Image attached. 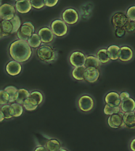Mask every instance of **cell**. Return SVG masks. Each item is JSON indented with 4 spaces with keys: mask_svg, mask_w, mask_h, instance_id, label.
Listing matches in <instances>:
<instances>
[{
    "mask_svg": "<svg viewBox=\"0 0 135 151\" xmlns=\"http://www.w3.org/2000/svg\"><path fill=\"white\" fill-rule=\"evenodd\" d=\"M33 50L27 41L16 40L9 42L7 52L10 60H14L23 64L28 62L33 55Z\"/></svg>",
    "mask_w": 135,
    "mask_h": 151,
    "instance_id": "1",
    "label": "cell"
},
{
    "mask_svg": "<svg viewBox=\"0 0 135 151\" xmlns=\"http://www.w3.org/2000/svg\"><path fill=\"white\" fill-rule=\"evenodd\" d=\"M36 56L40 62L44 64H52L58 59L59 54L57 50L52 45L43 44L35 50Z\"/></svg>",
    "mask_w": 135,
    "mask_h": 151,
    "instance_id": "2",
    "label": "cell"
},
{
    "mask_svg": "<svg viewBox=\"0 0 135 151\" xmlns=\"http://www.w3.org/2000/svg\"><path fill=\"white\" fill-rule=\"evenodd\" d=\"M75 105L79 112L87 114L93 111L96 106V101L92 94L83 93L76 99Z\"/></svg>",
    "mask_w": 135,
    "mask_h": 151,
    "instance_id": "3",
    "label": "cell"
},
{
    "mask_svg": "<svg viewBox=\"0 0 135 151\" xmlns=\"http://www.w3.org/2000/svg\"><path fill=\"white\" fill-rule=\"evenodd\" d=\"M50 28L56 38L65 37L69 32V25L61 18L53 20Z\"/></svg>",
    "mask_w": 135,
    "mask_h": 151,
    "instance_id": "4",
    "label": "cell"
},
{
    "mask_svg": "<svg viewBox=\"0 0 135 151\" xmlns=\"http://www.w3.org/2000/svg\"><path fill=\"white\" fill-rule=\"evenodd\" d=\"M87 54L79 50H74L69 54L68 62L72 68L85 66Z\"/></svg>",
    "mask_w": 135,
    "mask_h": 151,
    "instance_id": "5",
    "label": "cell"
},
{
    "mask_svg": "<svg viewBox=\"0 0 135 151\" xmlns=\"http://www.w3.org/2000/svg\"><path fill=\"white\" fill-rule=\"evenodd\" d=\"M35 33V27L30 21H25L21 24L19 31L16 33L17 39L27 41L28 38Z\"/></svg>",
    "mask_w": 135,
    "mask_h": 151,
    "instance_id": "6",
    "label": "cell"
},
{
    "mask_svg": "<svg viewBox=\"0 0 135 151\" xmlns=\"http://www.w3.org/2000/svg\"><path fill=\"white\" fill-rule=\"evenodd\" d=\"M61 19L68 25H74L80 20L79 13L73 8H66L61 14Z\"/></svg>",
    "mask_w": 135,
    "mask_h": 151,
    "instance_id": "7",
    "label": "cell"
},
{
    "mask_svg": "<svg viewBox=\"0 0 135 151\" xmlns=\"http://www.w3.org/2000/svg\"><path fill=\"white\" fill-rule=\"evenodd\" d=\"M120 55L118 61L121 63H130L134 60L135 56L134 50L130 45H122L120 46Z\"/></svg>",
    "mask_w": 135,
    "mask_h": 151,
    "instance_id": "8",
    "label": "cell"
},
{
    "mask_svg": "<svg viewBox=\"0 0 135 151\" xmlns=\"http://www.w3.org/2000/svg\"><path fill=\"white\" fill-rule=\"evenodd\" d=\"M4 69L5 73H7V75L14 77V76H17L22 73L23 66H22V64L18 61H14V60H9L5 65Z\"/></svg>",
    "mask_w": 135,
    "mask_h": 151,
    "instance_id": "9",
    "label": "cell"
},
{
    "mask_svg": "<svg viewBox=\"0 0 135 151\" xmlns=\"http://www.w3.org/2000/svg\"><path fill=\"white\" fill-rule=\"evenodd\" d=\"M130 21L128 18L126 12L117 11L112 14L111 17V24L113 28H124L128 21Z\"/></svg>",
    "mask_w": 135,
    "mask_h": 151,
    "instance_id": "10",
    "label": "cell"
},
{
    "mask_svg": "<svg viewBox=\"0 0 135 151\" xmlns=\"http://www.w3.org/2000/svg\"><path fill=\"white\" fill-rule=\"evenodd\" d=\"M38 35H40L43 44L52 45L55 40V35L52 32L50 27L48 26H44L38 30Z\"/></svg>",
    "mask_w": 135,
    "mask_h": 151,
    "instance_id": "11",
    "label": "cell"
},
{
    "mask_svg": "<svg viewBox=\"0 0 135 151\" xmlns=\"http://www.w3.org/2000/svg\"><path fill=\"white\" fill-rule=\"evenodd\" d=\"M16 12L14 5L3 3L0 6V18L6 21H10L16 15Z\"/></svg>",
    "mask_w": 135,
    "mask_h": 151,
    "instance_id": "12",
    "label": "cell"
},
{
    "mask_svg": "<svg viewBox=\"0 0 135 151\" xmlns=\"http://www.w3.org/2000/svg\"><path fill=\"white\" fill-rule=\"evenodd\" d=\"M123 113L122 111L120 113H115L113 115L109 116L107 118V124L112 129H123Z\"/></svg>",
    "mask_w": 135,
    "mask_h": 151,
    "instance_id": "13",
    "label": "cell"
},
{
    "mask_svg": "<svg viewBox=\"0 0 135 151\" xmlns=\"http://www.w3.org/2000/svg\"><path fill=\"white\" fill-rule=\"evenodd\" d=\"M104 104L112 106H118L120 107L122 100L120 99L119 92L115 91H111L106 93L104 97Z\"/></svg>",
    "mask_w": 135,
    "mask_h": 151,
    "instance_id": "14",
    "label": "cell"
},
{
    "mask_svg": "<svg viewBox=\"0 0 135 151\" xmlns=\"http://www.w3.org/2000/svg\"><path fill=\"white\" fill-rule=\"evenodd\" d=\"M100 76V69L96 68H85V82L89 83H95L98 81Z\"/></svg>",
    "mask_w": 135,
    "mask_h": 151,
    "instance_id": "15",
    "label": "cell"
},
{
    "mask_svg": "<svg viewBox=\"0 0 135 151\" xmlns=\"http://www.w3.org/2000/svg\"><path fill=\"white\" fill-rule=\"evenodd\" d=\"M95 55L99 60V63L101 64V65H106L111 62V60L109 56L108 52H107V47H101L97 50Z\"/></svg>",
    "mask_w": 135,
    "mask_h": 151,
    "instance_id": "16",
    "label": "cell"
},
{
    "mask_svg": "<svg viewBox=\"0 0 135 151\" xmlns=\"http://www.w3.org/2000/svg\"><path fill=\"white\" fill-rule=\"evenodd\" d=\"M121 111L124 113H134L135 111V99L130 97L128 99L123 100L120 105Z\"/></svg>",
    "mask_w": 135,
    "mask_h": 151,
    "instance_id": "17",
    "label": "cell"
},
{
    "mask_svg": "<svg viewBox=\"0 0 135 151\" xmlns=\"http://www.w3.org/2000/svg\"><path fill=\"white\" fill-rule=\"evenodd\" d=\"M0 28H1L0 36H1L2 40L6 37H8L9 35H13V25H12L10 21L1 20Z\"/></svg>",
    "mask_w": 135,
    "mask_h": 151,
    "instance_id": "18",
    "label": "cell"
},
{
    "mask_svg": "<svg viewBox=\"0 0 135 151\" xmlns=\"http://www.w3.org/2000/svg\"><path fill=\"white\" fill-rule=\"evenodd\" d=\"M85 66H81V67H76L72 68L70 70V76L73 80L78 82H85Z\"/></svg>",
    "mask_w": 135,
    "mask_h": 151,
    "instance_id": "19",
    "label": "cell"
},
{
    "mask_svg": "<svg viewBox=\"0 0 135 151\" xmlns=\"http://www.w3.org/2000/svg\"><path fill=\"white\" fill-rule=\"evenodd\" d=\"M44 145L48 151H59L63 146L62 142L56 138H48L45 140Z\"/></svg>",
    "mask_w": 135,
    "mask_h": 151,
    "instance_id": "20",
    "label": "cell"
},
{
    "mask_svg": "<svg viewBox=\"0 0 135 151\" xmlns=\"http://www.w3.org/2000/svg\"><path fill=\"white\" fill-rule=\"evenodd\" d=\"M14 6H15L17 12H18L19 14H28L33 8L29 0H22V1H19V2H15Z\"/></svg>",
    "mask_w": 135,
    "mask_h": 151,
    "instance_id": "21",
    "label": "cell"
},
{
    "mask_svg": "<svg viewBox=\"0 0 135 151\" xmlns=\"http://www.w3.org/2000/svg\"><path fill=\"white\" fill-rule=\"evenodd\" d=\"M123 125L127 130H135V113H123Z\"/></svg>",
    "mask_w": 135,
    "mask_h": 151,
    "instance_id": "22",
    "label": "cell"
},
{
    "mask_svg": "<svg viewBox=\"0 0 135 151\" xmlns=\"http://www.w3.org/2000/svg\"><path fill=\"white\" fill-rule=\"evenodd\" d=\"M14 120V118L12 115L10 104L0 106V121L3 122L4 120Z\"/></svg>",
    "mask_w": 135,
    "mask_h": 151,
    "instance_id": "23",
    "label": "cell"
},
{
    "mask_svg": "<svg viewBox=\"0 0 135 151\" xmlns=\"http://www.w3.org/2000/svg\"><path fill=\"white\" fill-rule=\"evenodd\" d=\"M101 66V64L99 63V60L95 54H87L85 64V68H96L100 69Z\"/></svg>",
    "mask_w": 135,
    "mask_h": 151,
    "instance_id": "24",
    "label": "cell"
},
{
    "mask_svg": "<svg viewBox=\"0 0 135 151\" xmlns=\"http://www.w3.org/2000/svg\"><path fill=\"white\" fill-rule=\"evenodd\" d=\"M107 48V52H108L111 61H118L119 55H120V46L116 44H111Z\"/></svg>",
    "mask_w": 135,
    "mask_h": 151,
    "instance_id": "25",
    "label": "cell"
},
{
    "mask_svg": "<svg viewBox=\"0 0 135 151\" xmlns=\"http://www.w3.org/2000/svg\"><path fill=\"white\" fill-rule=\"evenodd\" d=\"M29 97L37 103L39 107L42 106L44 102V94L40 90H33V91H30V95H29Z\"/></svg>",
    "mask_w": 135,
    "mask_h": 151,
    "instance_id": "26",
    "label": "cell"
},
{
    "mask_svg": "<svg viewBox=\"0 0 135 151\" xmlns=\"http://www.w3.org/2000/svg\"><path fill=\"white\" fill-rule=\"evenodd\" d=\"M28 44L31 47V48L34 50L38 49L39 47H40L43 45L41 39H40V35H38L37 32H35L32 36L28 38V40H27Z\"/></svg>",
    "mask_w": 135,
    "mask_h": 151,
    "instance_id": "27",
    "label": "cell"
},
{
    "mask_svg": "<svg viewBox=\"0 0 135 151\" xmlns=\"http://www.w3.org/2000/svg\"><path fill=\"white\" fill-rule=\"evenodd\" d=\"M3 89L7 92V94H9V104L14 103L16 102L17 100V92H18V88L15 86H7L4 87Z\"/></svg>",
    "mask_w": 135,
    "mask_h": 151,
    "instance_id": "28",
    "label": "cell"
},
{
    "mask_svg": "<svg viewBox=\"0 0 135 151\" xmlns=\"http://www.w3.org/2000/svg\"><path fill=\"white\" fill-rule=\"evenodd\" d=\"M29 95H30V91H28V89L24 88V87L18 88V92H17L16 102L23 105V103L25 102L26 99H28Z\"/></svg>",
    "mask_w": 135,
    "mask_h": 151,
    "instance_id": "29",
    "label": "cell"
},
{
    "mask_svg": "<svg viewBox=\"0 0 135 151\" xmlns=\"http://www.w3.org/2000/svg\"><path fill=\"white\" fill-rule=\"evenodd\" d=\"M10 109H11L12 115H13L14 119L15 118L20 117L23 114L24 110H25L23 105L17 103V102H14V103L10 104Z\"/></svg>",
    "mask_w": 135,
    "mask_h": 151,
    "instance_id": "30",
    "label": "cell"
},
{
    "mask_svg": "<svg viewBox=\"0 0 135 151\" xmlns=\"http://www.w3.org/2000/svg\"><path fill=\"white\" fill-rule=\"evenodd\" d=\"M103 112L106 116H109L113 115V114H115V113H118L121 112L120 107L118 106H109V105H107V104H104V109H103Z\"/></svg>",
    "mask_w": 135,
    "mask_h": 151,
    "instance_id": "31",
    "label": "cell"
},
{
    "mask_svg": "<svg viewBox=\"0 0 135 151\" xmlns=\"http://www.w3.org/2000/svg\"><path fill=\"white\" fill-rule=\"evenodd\" d=\"M23 106L26 111H29V112L36 110L39 107L37 103L33 99H31L30 97H28V99L25 101V102L23 103Z\"/></svg>",
    "mask_w": 135,
    "mask_h": 151,
    "instance_id": "32",
    "label": "cell"
},
{
    "mask_svg": "<svg viewBox=\"0 0 135 151\" xmlns=\"http://www.w3.org/2000/svg\"><path fill=\"white\" fill-rule=\"evenodd\" d=\"M10 22L13 25V34H16L21 27V24H22L20 17L17 14H16L14 18L10 20Z\"/></svg>",
    "mask_w": 135,
    "mask_h": 151,
    "instance_id": "33",
    "label": "cell"
},
{
    "mask_svg": "<svg viewBox=\"0 0 135 151\" xmlns=\"http://www.w3.org/2000/svg\"><path fill=\"white\" fill-rule=\"evenodd\" d=\"M9 104V94L4 89L0 90V106Z\"/></svg>",
    "mask_w": 135,
    "mask_h": 151,
    "instance_id": "34",
    "label": "cell"
},
{
    "mask_svg": "<svg viewBox=\"0 0 135 151\" xmlns=\"http://www.w3.org/2000/svg\"><path fill=\"white\" fill-rule=\"evenodd\" d=\"M32 5V7L35 9H41L46 6L45 0H29Z\"/></svg>",
    "mask_w": 135,
    "mask_h": 151,
    "instance_id": "35",
    "label": "cell"
},
{
    "mask_svg": "<svg viewBox=\"0 0 135 151\" xmlns=\"http://www.w3.org/2000/svg\"><path fill=\"white\" fill-rule=\"evenodd\" d=\"M126 31L124 28H114V35L116 38L121 39V38L125 37L126 35Z\"/></svg>",
    "mask_w": 135,
    "mask_h": 151,
    "instance_id": "36",
    "label": "cell"
},
{
    "mask_svg": "<svg viewBox=\"0 0 135 151\" xmlns=\"http://www.w3.org/2000/svg\"><path fill=\"white\" fill-rule=\"evenodd\" d=\"M126 14L127 15L128 18L130 21H135V6H130L127 8Z\"/></svg>",
    "mask_w": 135,
    "mask_h": 151,
    "instance_id": "37",
    "label": "cell"
},
{
    "mask_svg": "<svg viewBox=\"0 0 135 151\" xmlns=\"http://www.w3.org/2000/svg\"><path fill=\"white\" fill-rule=\"evenodd\" d=\"M124 28L126 31L127 34H133L135 33V21H129L125 25Z\"/></svg>",
    "mask_w": 135,
    "mask_h": 151,
    "instance_id": "38",
    "label": "cell"
},
{
    "mask_svg": "<svg viewBox=\"0 0 135 151\" xmlns=\"http://www.w3.org/2000/svg\"><path fill=\"white\" fill-rule=\"evenodd\" d=\"M59 0H45V5L46 6L52 8V7L55 6L59 3Z\"/></svg>",
    "mask_w": 135,
    "mask_h": 151,
    "instance_id": "39",
    "label": "cell"
},
{
    "mask_svg": "<svg viewBox=\"0 0 135 151\" xmlns=\"http://www.w3.org/2000/svg\"><path fill=\"white\" fill-rule=\"evenodd\" d=\"M128 148L130 151H135V136L130 139L128 143Z\"/></svg>",
    "mask_w": 135,
    "mask_h": 151,
    "instance_id": "40",
    "label": "cell"
},
{
    "mask_svg": "<svg viewBox=\"0 0 135 151\" xmlns=\"http://www.w3.org/2000/svg\"><path fill=\"white\" fill-rule=\"evenodd\" d=\"M119 95H120V99L121 100L123 101V100H125V99H128V98H130V94L129 92L126 91H123L119 92Z\"/></svg>",
    "mask_w": 135,
    "mask_h": 151,
    "instance_id": "41",
    "label": "cell"
},
{
    "mask_svg": "<svg viewBox=\"0 0 135 151\" xmlns=\"http://www.w3.org/2000/svg\"><path fill=\"white\" fill-rule=\"evenodd\" d=\"M33 151H48L44 145H37L35 148L33 149Z\"/></svg>",
    "mask_w": 135,
    "mask_h": 151,
    "instance_id": "42",
    "label": "cell"
},
{
    "mask_svg": "<svg viewBox=\"0 0 135 151\" xmlns=\"http://www.w3.org/2000/svg\"><path fill=\"white\" fill-rule=\"evenodd\" d=\"M59 151H70V150H69L68 149L66 148V147H64V146H62V148L60 149Z\"/></svg>",
    "mask_w": 135,
    "mask_h": 151,
    "instance_id": "43",
    "label": "cell"
},
{
    "mask_svg": "<svg viewBox=\"0 0 135 151\" xmlns=\"http://www.w3.org/2000/svg\"><path fill=\"white\" fill-rule=\"evenodd\" d=\"M15 2H19V1H22V0H14Z\"/></svg>",
    "mask_w": 135,
    "mask_h": 151,
    "instance_id": "44",
    "label": "cell"
},
{
    "mask_svg": "<svg viewBox=\"0 0 135 151\" xmlns=\"http://www.w3.org/2000/svg\"><path fill=\"white\" fill-rule=\"evenodd\" d=\"M134 113H135V111H134Z\"/></svg>",
    "mask_w": 135,
    "mask_h": 151,
    "instance_id": "45",
    "label": "cell"
}]
</instances>
